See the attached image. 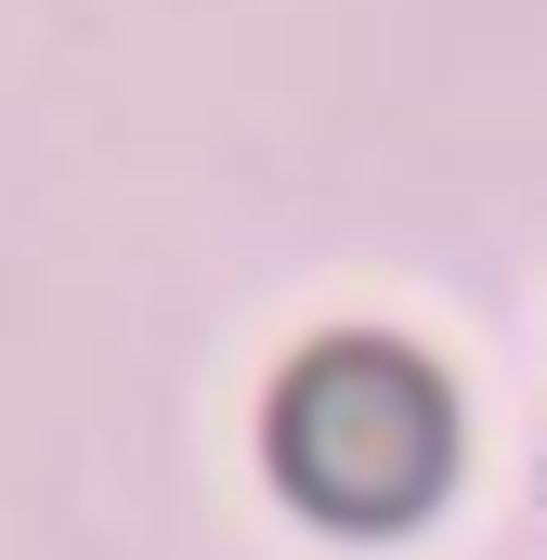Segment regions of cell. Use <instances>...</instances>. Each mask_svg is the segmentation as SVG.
Listing matches in <instances>:
<instances>
[{
  "instance_id": "obj_1",
  "label": "cell",
  "mask_w": 547,
  "mask_h": 560,
  "mask_svg": "<svg viewBox=\"0 0 547 560\" xmlns=\"http://www.w3.org/2000/svg\"><path fill=\"white\" fill-rule=\"evenodd\" d=\"M261 469L339 535H405L456 482V405L405 339H313L261 405Z\"/></svg>"
}]
</instances>
